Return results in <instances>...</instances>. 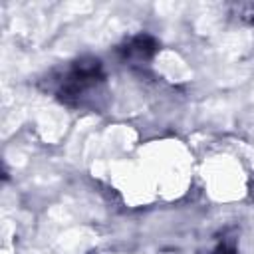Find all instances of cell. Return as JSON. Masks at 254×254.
<instances>
[{"instance_id":"1","label":"cell","mask_w":254,"mask_h":254,"mask_svg":"<svg viewBox=\"0 0 254 254\" xmlns=\"http://www.w3.org/2000/svg\"><path fill=\"white\" fill-rule=\"evenodd\" d=\"M103 85L105 75L101 62L95 58H81L64 73L58 97L62 103L71 107H95L97 95H103Z\"/></svg>"},{"instance_id":"2","label":"cell","mask_w":254,"mask_h":254,"mask_svg":"<svg viewBox=\"0 0 254 254\" xmlns=\"http://www.w3.org/2000/svg\"><path fill=\"white\" fill-rule=\"evenodd\" d=\"M157 50H159V42L153 36L137 34L121 46V56L131 64H145L157 54Z\"/></svg>"},{"instance_id":"3","label":"cell","mask_w":254,"mask_h":254,"mask_svg":"<svg viewBox=\"0 0 254 254\" xmlns=\"http://www.w3.org/2000/svg\"><path fill=\"white\" fill-rule=\"evenodd\" d=\"M206 254H236V244L234 240H226L222 238L218 244H214Z\"/></svg>"},{"instance_id":"4","label":"cell","mask_w":254,"mask_h":254,"mask_svg":"<svg viewBox=\"0 0 254 254\" xmlns=\"http://www.w3.org/2000/svg\"><path fill=\"white\" fill-rule=\"evenodd\" d=\"M244 16L242 18H246L250 24H254V4H246L244 6V12H242Z\"/></svg>"}]
</instances>
